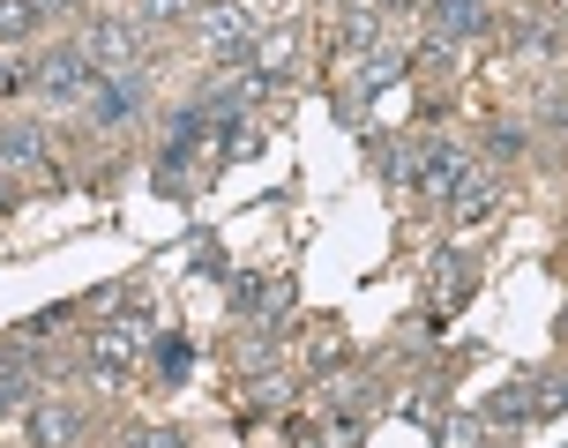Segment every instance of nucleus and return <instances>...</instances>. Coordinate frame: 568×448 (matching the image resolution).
Wrapping results in <instances>:
<instances>
[{"mask_svg":"<svg viewBox=\"0 0 568 448\" xmlns=\"http://www.w3.org/2000/svg\"><path fill=\"white\" fill-rule=\"evenodd\" d=\"M561 336H568V307H561Z\"/></svg>","mask_w":568,"mask_h":448,"instance_id":"28","label":"nucleus"},{"mask_svg":"<svg viewBox=\"0 0 568 448\" xmlns=\"http://www.w3.org/2000/svg\"><path fill=\"white\" fill-rule=\"evenodd\" d=\"M255 404H262V411L292 404V381H284V374H255Z\"/></svg>","mask_w":568,"mask_h":448,"instance_id":"22","label":"nucleus"},{"mask_svg":"<svg viewBox=\"0 0 568 448\" xmlns=\"http://www.w3.org/2000/svg\"><path fill=\"white\" fill-rule=\"evenodd\" d=\"M471 180H479V172H471V157H464V150H449V142H434V150H426V165H419V187H426V195L456 202Z\"/></svg>","mask_w":568,"mask_h":448,"instance_id":"6","label":"nucleus"},{"mask_svg":"<svg viewBox=\"0 0 568 448\" xmlns=\"http://www.w3.org/2000/svg\"><path fill=\"white\" fill-rule=\"evenodd\" d=\"M75 53L90 60V75H135L142 68V30L105 16V23H90L83 38H75Z\"/></svg>","mask_w":568,"mask_h":448,"instance_id":"1","label":"nucleus"},{"mask_svg":"<svg viewBox=\"0 0 568 448\" xmlns=\"http://www.w3.org/2000/svg\"><path fill=\"white\" fill-rule=\"evenodd\" d=\"M442 448H486V419H434Z\"/></svg>","mask_w":568,"mask_h":448,"instance_id":"16","label":"nucleus"},{"mask_svg":"<svg viewBox=\"0 0 568 448\" xmlns=\"http://www.w3.org/2000/svg\"><path fill=\"white\" fill-rule=\"evenodd\" d=\"M404 68H412V53H404V45H374V53H367V75H359V90H382V83H397Z\"/></svg>","mask_w":568,"mask_h":448,"instance_id":"13","label":"nucleus"},{"mask_svg":"<svg viewBox=\"0 0 568 448\" xmlns=\"http://www.w3.org/2000/svg\"><path fill=\"white\" fill-rule=\"evenodd\" d=\"M344 359H352V344H337V336H314V352H307V374H337Z\"/></svg>","mask_w":568,"mask_h":448,"instance_id":"19","label":"nucleus"},{"mask_svg":"<svg viewBox=\"0 0 568 448\" xmlns=\"http://www.w3.org/2000/svg\"><path fill=\"white\" fill-rule=\"evenodd\" d=\"M150 366H158L165 381H187V366H195V352H187V336H158V344H150Z\"/></svg>","mask_w":568,"mask_h":448,"instance_id":"15","label":"nucleus"},{"mask_svg":"<svg viewBox=\"0 0 568 448\" xmlns=\"http://www.w3.org/2000/svg\"><path fill=\"white\" fill-rule=\"evenodd\" d=\"M539 411V374H524V381H509V389L486 396V426H516Z\"/></svg>","mask_w":568,"mask_h":448,"instance_id":"9","label":"nucleus"},{"mask_svg":"<svg viewBox=\"0 0 568 448\" xmlns=\"http://www.w3.org/2000/svg\"><path fill=\"white\" fill-rule=\"evenodd\" d=\"M135 352H142V322L120 314L113 329H98V344H90V374H98V381H120V374L135 366Z\"/></svg>","mask_w":568,"mask_h":448,"instance_id":"5","label":"nucleus"},{"mask_svg":"<svg viewBox=\"0 0 568 448\" xmlns=\"http://www.w3.org/2000/svg\"><path fill=\"white\" fill-rule=\"evenodd\" d=\"M546 411H568V381L561 374H539V419Z\"/></svg>","mask_w":568,"mask_h":448,"instance_id":"23","label":"nucleus"},{"mask_svg":"<svg viewBox=\"0 0 568 448\" xmlns=\"http://www.w3.org/2000/svg\"><path fill=\"white\" fill-rule=\"evenodd\" d=\"M142 68L135 75H90V90H83V112H90V128H128L142 112Z\"/></svg>","mask_w":568,"mask_h":448,"instance_id":"4","label":"nucleus"},{"mask_svg":"<svg viewBox=\"0 0 568 448\" xmlns=\"http://www.w3.org/2000/svg\"><path fill=\"white\" fill-rule=\"evenodd\" d=\"M382 38V8H337V45L344 53H374Z\"/></svg>","mask_w":568,"mask_h":448,"instance_id":"11","label":"nucleus"},{"mask_svg":"<svg viewBox=\"0 0 568 448\" xmlns=\"http://www.w3.org/2000/svg\"><path fill=\"white\" fill-rule=\"evenodd\" d=\"M195 45L210 60H225V68H240V60L255 53V38H247V16L232 8V0H202L195 8Z\"/></svg>","mask_w":568,"mask_h":448,"instance_id":"2","label":"nucleus"},{"mask_svg":"<svg viewBox=\"0 0 568 448\" xmlns=\"http://www.w3.org/2000/svg\"><path fill=\"white\" fill-rule=\"evenodd\" d=\"M38 38V8L30 0H0V45H30Z\"/></svg>","mask_w":568,"mask_h":448,"instance_id":"14","label":"nucleus"},{"mask_svg":"<svg viewBox=\"0 0 568 448\" xmlns=\"http://www.w3.org/2000/svg\"><path fill=\"white\" fill-rule=\"evenodd\" d=\"M120 299H128L120 284H98V292H90V307H98V314H120Z\"/></svg>","mask_w":568,"mask_h":448,"instance_id":"26","label":"nucleus"},{"mask_svg":"<svg viewBox=\"0 0 568 448\" xmlns=\"http://www.w3.org/2000/svg\"><path fill=\"white\" fill-rule=\"evenodd\" d=\"M240 366H247V374H270V366H277V329L247 336V344H240Z\"/></svg>","mask_w":568,"mask_h":448,"instance_id":"17","label":"nucleus"},{"mask_svg":"<svg viewBox=\"0 0 568 448\" xmlns=\"http://www.w3.org/2000/svg\"><path fill=\"white\" fill-rule=\"evenodd\" d=\"M449 210H456V224H479V217H494V210H501V187H494V180H471Z\"/></svg>","mask_w":568,"mask_h":448,"instance_id":"12","label":"nucleus"},{"mask_svg":"<svg viewBox=\"0 0 568 448\" xmlns=\"http://www.w3.org/2000/svg\"><path fill=\"white\" fill-rule=\"evenodd\" d=\"M128 448H180V434H158V426H135V434H128Z\"/></svg>","mask_w":568,"mask_h":448,"instance_id":"24","label":"nucleus"},{"mask_svg":"<svg viewBox=\"0 0 568 448\" xmlns=\"http://www.w3.org/2000/svg\"><path fill=\"white\" fill-rule=\"evenodd\" d=\"M38 16H68V8H83V0H30Z\"/></svg>","mask_w":568,"mask_h":448,"instance_id":"27","label":"nucleus"},{"mask_svg":"<svg viewBox=\"0 0 568 448\" xmlns=\"http://www.w3.org/2000/svg\"><path fill=\"white\" fill-rule=\"evenodd\" d=\"M202 0H142V23H180V16H195Z\"/></svg>","mask_w":568,"mask_h":448,"instance_id":"21","label":"nucleus"},{"mask_svg":"<svg viewBox=\"0 0 568 448\" xmlns=\"http://www.w3.org/2000/svg\"><path fill=\"white\" fill-rule=\"evenodd\" d=\"M23 434H30L38 448H68L75 434H83V411H75V404H30Z\"/></svg>","mask_w":568,"mask_h":448,"instance_id":"8","label":"nucleus"},{"mask_svg":"<svg viewBox=\"0 0 568 448\" xmlns=\"http://www.w3.org/2000/svg\"><path fill=\"white\" fill-rule=\"evenodd\" d=\"M30 90H38L45 105H75V98L90 90V60L75 53V45H45L38 68H30Z\"/></svg>","mask_w":568,"mask_h":448,"instance_id":"3","label":"nucleus"},{"mask_svg":"<svg viewBox=\"0 0 568 448\" xmlns=\"http://www.w3.org/2000/svg\"><path fill=\"white\" fill-rule=\"evenodd\" d=\"M539 120H546V128H568V90H554V98H546Z\"/></svg>","mask_w":568,"mask_h":448,"instance_id":"25","label":"nucleus"},{"mask_svg":"<svg viewBox=\"0 0 568 448\" xmlns=\"http://www.w3.org/2000/svg\"><path fill=\"white\" fill-rule=\"evenodd\" d=\"M0 165H8V172H38V165H45V142H38V128H30V120L0 128Z\"/></svg>","mask_w":568,"mask_h":448,"instance_id":"10","label":"nucleus"},{"mask_svg":"<svg viewBox=\"0 0 568 448\" xmlns=\"http://www.w3.org/2000/svg\"><path fill=\"white\" fill-rule=\"evenodd\" d=\"M486 150H494V157H524V150H531V128H516V120H501V128L486 135Z\"/></svg>","mask_w":568,"mask_h":448,"instance_id":"20","label":"nucleus"},{"mask_svg":"<svg viewBox=\"0 0 568 448\" xmlns=\"http://www.w3.org/2000/svg\"><path fill=\"white\" fill-rule=\"evenodd\" d=\"M247 60H255V83H277V75H292V68H300V30H292V23L262 30Z\"/></svg>","mask_w":568,"mask_h":448,"instance_id":"7","label":"nucleus"},{"mask_svg":"<svg viewBox=\"0 0 568 448\" xmlns=\"http://www.w3.org/2000/svg\"><path fill=\"white\" fill-rule=\"evenodd\" d=\"M262 292H270V277H232L225 284V307L232 314H262Z\"/></svg>","mask_w":568,"mask_h":448,"instance_id":"18","label":"nucleus"},{"mask_svg":"<svg viewBox=\"0 0 568 448\" xmlns=\"http://www.w3.org/2000/svg\"><path fill=\"white\" fill-rule=\"evenodd\" d=\"M471 8H486V0H471Z\"/></svg>","mask_w":568,"mask_h":448,"instance_id":"29","label":"nucleus"}]
</instances>
